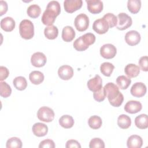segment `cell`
<instances>
[{"label": "cell", "mask_w": 148, "mask_h": 148, "mask_svg": "<svg viewBox=\"0 0 148 148\" xmlns=\"http://www.w3.org/2000/svg\"><path fill=\"white\" fill-rule=\"evenodd\" d=\"M131 124V118L124 114L120 115L117 118V125L120 128L127 129Z\"/></svg>", "instance_id": "cell-26"}, {"label": "cell", "mask_w": 148, "mask_h": 148, "mask_svg": "<svg viewBox=\"0 0 148 148\" xmlns=\"http://www.w3.org/2000/svg\"><path fill=\"white\" fill-rule=\"evenodd\" d=\"M62 38L66 42H71L75 37V31L71 26H65L62 31Z\"/></svg>", "instance_id": "cell-21"}, {"label": "cell", "mask_w": 148, "mask_h": 148, "mask_svg": "<svg viewBox=\"0 0 148 148\" xmlns=\"http://www.w3.org/2000/svg\"><path fill=\"white\" fill-rule=\"evenodd\" d=\"M104 89L110 104L114 107H119L124 101V96L120 92L118 86L112 82H109L104 86Z\"/></svg>", "instance_id": "cell-2"}, {"label": "cell", "mask_w": 148, "mask_h": 148, "mask_svg": "<svg viewBox=\"0 0 148 148\" xmlns=\"http://www.w3.org/2000/svg\"><path fill=\"white\" fill-rule=\"evenodd\" d=\"M114 69V66L110 62H105L100 66L101 72L106 76H110Z\"/></svg>", "instance_id": "cell-33"}, {"label": "cell", "mask_w": 148, "mask_h": 148, "mask_svg": "<svg viewBox=\"0 0 148 148\" xmlns=\"http://www.w3.org/2000/svg\"><path fill=\"white\" fill-rule=\"evenodd\" d=\"M109 28V24L104 18H101L94 21L92 24V29L98 34H105Z\"/></svg>", "instance_id": "cell-9"}, {"label": "cell", "mask_w": 148, "mask_h": 148, "mask_svg": "<svg viewBox=\"0 0 148 148\" xmlns=\"http://www.w3.org/2000/svg\"><path fill=\"white\" fill-rule=\"evenodd\" d=\"M29 79L32 84H39L44 80V75L40 71H34L29 73Z\"/></svg>", "instance_id": "cell-24"}, {"label": "cell", "mask_w": 148, "mask_h": 148, "mask_svg": "<svg viewBox=\"0 0 148 148\" xmlns=\"http://www.w3.org/2000/svg\"><path fill=\"white\" fill-rule=\"evenodd\" d=\"M135 125L139 129H146L148 127V117L146 114H141L135 119Z\"/></svg>", "instance_id": "cell-23"}, {"label": "cell", "mask_w": 148, "mask_h": 148, "mask_svg": "<svg viewBox=\"0 0 148 148\" xmlns=\"http://www.w3.org/2000/svg\"><path fill=\"white\" fill-rule=\"evenodd\" d=\"M74 120L71 116L66 114L62 116L59 119L60 125L66 129L72 128L74 125Z\"/></svg>", "instance_id": "cell-25"}, {"label": "cell", "mask_w": 148, "mask_h": 148, "mask_svg": "<svg viewBox=\"0 0 148 148\" xmlns=\"http://www.w3.org/2000/svg\"><path fill=\"white\" fill-rule=\"evenodd\" d=\"M143 145L142 138L137 135L130 136L127 141V145L128 148H140Z\"/></svg>", "instance_id": "cell-20"}, {"label": "cell", "mask_w": 148, "mask_h": 148, "mask_svg": "<svg viewBox=\"0 0 148 148\" xmlns=\"http://www.w3.org/2000/svg\"><path fill=\"white\" fill-rule=\"evenodd\" d=\"M22 142L17 137H12L9 138L6 144L7 148H21L22 147Z\"/></svg>", "instance_id": "cell-35"}, {"label": "cell", "mask_w": 148, "mask_h": 148, "mask_svg": "<svg viewBox=\"0 0 148 148\" xmlns=\"http://www.w3.org/2000/svg\"><path fill=\"white\" fill-rule=\"evenodd\" d=\"M8 10V4L6 1H0V16L5 14Z\"/></svg>", "instance_id": "cell-43"}, {"label": "cell", "mask_w": 148, "mask_h": 148, "mask_svg": "<svg viewBox=\"0 0 148 148\" xmlns=\"http://www.w3.org/2000/svg\"><path fill=\"white\" fill-rule=\"evenodd\" d=\"M47 61L46 56L41 52H36L32 54L31 58L32 65L35 67L40 68L43 66Z\"/></svg>", "instance_id": "cell-14"}, {"label": "cell", "mask_w": 148, "mask_h": 148, "mask_svg": "<svg viewBox=\"0 0 148 148\" xmlns=\"http://www.w3.org/2000/svg\"><path fill=\"white\" fill-rule=\"evenodd\" d=\"M127 8L131 13L136 14L140 9L141 1L140 0H128L127 2Z\"/></svg>", "instance_id": "cell-29"}, {"label": "cell", "mask_w": 148, "mask_h": 148, "mask_svg": "<svg viewBox=\"0 0 148 148\" xmlns=\"http://www.w3.org/2000/svg\"><path fill=\"white\" fill-rule=\"evenodd\" d=\"M9 75V71L7 68L1 66H0V80L2 82L6 79Z\"/></svg>", "instance_id": "cell-41"}, {"label": "cell", "mask_w": 148, "mask_h": 148, "mask_svg": "<svg viewBox=\"0 0 148 148\" xmlns=\"http://www.w3.org/2000/svg\"><path fill=\"white\" fill-rule=\"evenodd\" d=\"M83 5L82 0H65L64 2L65 10L69 13H72L80 9Z\"/></svg>", "instance_id": "cell-10"}, {"label": "cell", "mask_w": 148, "mask_h": 148, "mask_svg": "<svg viewBox=\"0 0 148 148\" xmlns=\"http://www.w3.org/2000/svg\"><path fill=\"white\" fill-rule=\"evenodd\" d=\"M147 61H148V57L147 56H142L140 58L138 64L140 66L139 68H140L141 70L143 71L147 72L148 71V65H147Z\"/></svg>", "instance_id": "cell-39"}, {"label": "cell", "mask_w": 148, "mask_h": 148, "mask_svg": "<svg viewBox=\"0 0 148 148\" xmlns=\"http://www.w3.org/2000/svg\"><path fill=\"white\" fill-rule=\"evenodd\" d=\"M55 146L54 141L49 139L41 141L39 145V148H54Z\"/></svg>", "instance_id": "cell-40"}, {"label": "cell", "mask_w": 148, "mask_h": 148, "mask_svg": "<svg viewBox=\"0 0 148 148\" xmlns=\"http://www.w3.org/2000/svg\"><path fill=\"white\" fill-rule=\"evenodd\" d=\"M146 91V86L144 83L142 82H136L131 87L130 92L134 97L140 98L145 95Z\"/></svg>", "instance_id": "cell-11"}, {"label": "cell", "mask_w": 148, "mask_h": 148, "mask_svg": "<svg viewBox=\"0 0 148 148\" xmlns=\"http://www.w3.org/2000/svg\"><path fill=\"white\" fill-rule=\"evenodd\" d=\"M131 83V80L130 78L127 77L124 75H121L117 77L116 83L119 87L121 90L127 89Z\"/></svg>", "instance_id": "cell-30"}, {"label": "cell", "mask_w": 148, "mask_h": 148, "mask_svg": "<svg viewBox=\"0 0 148 148\" xmlns=\"http://www.w3.org/2000/svg\"><path fill=\"white\" fill-rule=\"evenodd\" d=\"M19 32L21 38L30 39L34 35V26L31 21L27 19L22 20L19 25Z\"/></svg>", "instance_id": "cell-4"}, {"label": "cell", "mask_w": 148, "mask_h": 148, "mask_svg": "<svg viewBox=\"0 0 148 148\" xmlns=\"http://www.w3.org/2000/svg\"><path fill=\"white\" fill-rule=\"evenodd\" d=\"M88 124L91 128L93 130H97L101 127L102 124V121L100 117L94 115L91 116L88 119Z\"/></svg>", "instance_id": "cell-31"}, {"label": "cell", "mask_w": 148, "mask_h": 148, "mask_svg": "<svg viewBox=\"0 0 148 148\" xmlns=\"http://www.w3.org/2000/svg\"><path fill=\"white\" fill-rule=\"evenodd\" d=\"M90 148H104V142L99 138H94L92 139L89 144Z\"/></svg>", "instance_id": "cell-37"}, {"label": "cell", "mask_w": 148, "mask_h": 148, "mask_svg": "<svg viewBox=\"0 0 148 148\" xmlns=\"http://www.w3.org/2000/svg\"><path fill=\"white\" fill-rule=\"evenodd\" d=\"M27 13L28 16L31 18H35L39 16L41 13V9L38 5L33 4L31 5L27 10Z\"/></svg>", "instance_id": "cell-32"}, {"label": "cell", "mask_w": 148, "mask_h": 148, "mask_svg": "<svg viewBox=\"0 0 148 148\" xmlns=\"http://www.w3.org/2000/svg\"><path fill=\"white\" fill-rule=\"evenodd\" d=\"M58 75L60 79L64 80H68L73 77V69L71 66L64 65L58 68Z\"/></svg>", "instance_id": "cell-15"}, {"label": "cell", "mask_w": 148, "mask_h": 148, "mask_svg": "<svg viewBox=\"0 0 148 148\" xmlns=\"http://www.w3.org/2000/svg\"><path fill=\"white\" fill-rule=\"evenodd\" d=\"M93 97L97 102H102L106 98V93L104 87H102L99 90L94 92Z\"/></svg>", "instance_id": "cell-38"}, {"label": "cell", "mask_w": 148, "mask_h": 148, "mask_svg": "<svg viewBox=\"0 0 148 148\" xmlns=\"http://www.w3.org/2000/svg\"><path fill=\"white\" fill-rule=\"evenodd\" d=\"M117 53L116 47L110 43L103 45L100 48L101 56L106 59H111L114 57Z\"/></svg>", "instance_id": "cell-8"}, {"label": "cell", "mask_w": 148, "mask_h": 148, "mask_svg": "<svg viewBox=\"0 0 148 148\" xmlns=\"http://www.w3.org/2000/svg\"><path fill=\"white\" fill-rule=\"evenodd\" d=\"M124 108L126 112L131 114H135L142 110V105L139 101L131 100L128 101L125 103Z\"/></svg>", "instance_id": "cell-16"}, {"label": "cell", "mask_w": 148, "mask_h": 148, "mask_svg": "<svg viewBox=\"0 0 148 148\" xmlns=\"http://www.w3.org/2000/svg\"><path fill=\"white\" fill-rule=\"evenodd\" d=\"M33 134L38 137H42L45 136L48 132L47 126L42 123H35L32 128Z\"/></svg>", "instance_id": "cell-18"}, {"label": "cell", "mask_w": 148, "mask_h": 148, "mask_svg": "<svg viewBox=\"0 0 148 148\" xmlns=\"http://www.w3.org/2000/svg\"><path fill=\"white\" fill-rule=\"evenodd\" d=\"M103 18H104L108 22L109 28H113L114 26H116L117 23V18L114 14L111 13H108L105 14Z\"/></svg>", "instance_id": "cell-36"}, {"label": "cell", "mask_w": 148, "mask_h": 148, "mask_svg": "<svg viewBox=\"0 0 148 148\" xmlns=\"http://www.w3.org/2000/svg\"><path fill=\"white\" fill-rule=\"evenodd\" d=\"M117 23L116 28L121 31L124 30L131 26L132 20L131 17L125 13H120L117 16Z\"/></svg>", "instance_id": "cell-6"}, {"label": "cell", "mask_w": 148, "mask_h": 148, "mask_svg": "<svg viewBox=\"0 0 148 148\" xmlns=\"http://www.w3.org/2000/svg\"><path fill=\"white\" fill-rule=\"evenodd\" d=\"M12 93L10 86L5 82H1L0 83V95L2 97L8 98Z\"/></svg>", "instance_id": "cell-34"}, {"label": "cell", "mask_w": 148, "mask_h": 148, "mask_svg": "<svg viewBox=\"0 0 148 148\" xmlns=\"http://www.w3.org/2000/svg\"><path fill=\"white\" fill-rule=\"evenodd\" d=\"M16 23L11 17H6L1 20V27L6 32H11L15 28Z\"/></svg>", "instance_id": "cell-19"}, {"label": "cell", "mask_w": 148, "mask_h": 148, "mask_svg": "<svg viewBox=\"0 0 148 148\" xmlns=\"http://www.w3.org/2000/svg\"><path fill=\"white\" fill-rule=\"evenodd\" d=\"M61 12V7L59 2L56 1L49 2L46 6V9L42 16V22L46 25H52L54 23L56 17Z\"/></svg>", "instance_id": "cell-1"}, {"label": "cell", "mask_w": 148, "mask_h": 148, "mask_svg": "<svg viewBox=\"0 0 148 148\" xmlns=\"http://www.w3.org/2000/svg\"><path fill=\"white\" fill-rule=\"evenodd\" d=\"M140 34L135 30H131L127 32L125 35V40L130 46H135L138 45L140 41Z\"/></svg>", "instance_id": "cell-13"}, {"label": "cell", "mask_w": 148, "mask_h": 148, "mask_svg": "<svg viewBox=\"0 0 148 148\" xmlns=\"http://www.w3.org/2000/svg\"><path fill=\"white\" fill-rule=\"evenodd\" d=\"M37 117L42 121L49 123L54 120V112L52 109L49 107L42 106L38 110Z\"/></svg>", "instance_id": "cell-5"}, {"label": "cell", "mask_w": 148, "mask_h": 148, "mask_svg": "<svg viewBox=\"0 0 148 148\" xmlns=\"http://www.w3.org/2000/svg\"><path fill=\"white\" fill-rule=\"evenodd\" d=\"M124 72L129 78L135 77L139 74L140 68L135 64H129L125 66Z\"/></svg>", "instance_id": "cell-22"}, {"label": "cell", "mask_w": 148, "mask_h": 148, "mask_svg": "<svg viewBox=\"0 0 148 148\" xmlns=\"http://www.w3.org/2000/svg\"><path fill=\"white\" fill-rule=\"evenodd\" d=\"M95 41V36L92 33H86L76 39L73 43V47L79 51L86 50L90 45H92Z\"/></svg>", "instance_id": "cell-3"}, {"label": "cell", "mask_w": 148, "mask_h": 148, "mask_svg": "<svg viewBox=\"0 0 148 148\" xmlns=\"http://www.w3.org/2000/svg\"><path fill=\"white\" fill-rule=\"evenodd\" d=\"M65 147H66V148H71V147L80 148L81 145L77 140H74V139H70V140H68L66 142Z\"/></svg>", "instance_id": "cell-42"}, {"label": "cell", "mask_w": 148, "mask_h": 148, "mask_svg": "<svg viewBox=\"0 0 148 148\" xmlns=\"http://www.w3.org/2000/svg\"><path fill=\"white\" fill-rule=\"evenodd\" d=\"M45 36L49 39H54L58 35V29L55 25H50L46 27L44 29Z\"/></svg>", "instance_id": "cell-27"}, {"label": "cell", "mask_w": 148, "mask_h": 148, "mask_svg": "<svg viewBox=\"0 0 148 148\" xmlns=\"http://www.w3.org/2000/svg\"><path fill=\"white\" fill-rule=\"evenodd\" d=\"M13 84L14 87L20 91L25 90L27 86V80L23 76L16 77L13 80Z\"/></svg>", "instance_id": "cell-28"}, {"label": "cell", "mask_w": 148, "mask_h": 148, "mask_svg": "<svg viewBox=\"0 0 148 148\" xmlns=\"http://www.w3.org/2000/svg\"><path fill=\"white\" fill-rule=\"evenodd\" d=\"M74 24L78 31H84L89 26V18L86 14L80 13L75 17Z\"/></svg>", "instance_id": "cell-7"}, {"label": "cell", "mask_w": 148, "mask_h": 148, "mask_svg": "<svg viewBox=\"0 0 148 148\" xmlns=\"http://www.w3.org/2000/svg\"><path fill=\"white\" fill-rule=\"evenodd\" d=\"M87 85L90 91L96 92L102 87V80L100 76L96 75L93 78L90 79L87 82Z\"/></svg>", "instance_id": "cell-17"}, {"label": "cell", "mask_w": 148, "mask_h": 148, "mask_svg": "<svg viewBox=\"0 0 148 148\" xmlns=\"http://www.w3.org/2000/svg\"><path fill=\"white\" fill-rule=\"evenodd\" d=\"M88 10L92 14H98L103 10V2L100 0H86Z\"/></svg>", "instance_id": "cell-12"}]
</instances>
